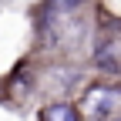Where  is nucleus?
<instances>
[{
    "instance_id": "nucleus-1",
    "label": "nucleus",
    "mask_w": 121,
    "mask_h": 121,
    "mask_svg": "<svg viewBox=\"0 0 121 121\" xmlns=\"http://www.w3.org/2000/svg\"><path fill=\"white\" fill-rule=\"evenodd\" d=\"M118 104H121V91H114V87H91L84 94V114L91 121H108Z\"/></svg>"
},
{
    "instance_id": "nucleus-2",
    "label": "nucleus",
    "mask_w": 121,
    "mask_h": 121,
    "mask_svg": "<svg viewBox=\"0 0 121 121\" xmlns=\"http://www.w3.org/2000/svg\"><path fill=\"white\" fill-rule=\"evenodd\" d=\"M40 121H81V114L71 104H51V108L40 111Z\"/></svg>"
}]
</instances>
